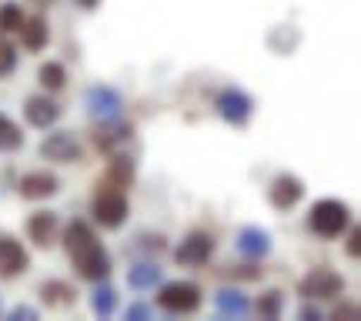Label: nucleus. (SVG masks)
<instances>
[{
    "label": "nucleus",
    "mask_w": 361,
    "mask_h": 321,
    "mask_svg": "<svg viewBox=\"0 0 361 321\" xmlns=\"http://www.w3.org/2000/svg\"><path fill=\"white\" fill-rule=\"evenodd\" d=\"M40 155L57 161V164H74V161H80V144L74 134L61 131V134H51L47 141L40 144Z\"/></svg>",
    "instance_id": "nucleus-10"
},
{
    "label": "nucleus",
    "mask_w": 361,
    "mask_h": 321,
    "mask_svg": "<svg viewBox=\"0 0 361 321\" xmlns=\"http://www.w3.org/2000/svg\"><path fill=\"white\" fill-rule=\"evenodd\" d=\"M20 24H24V11H20V4H4L0 7V30L4 34H13V30H20Z\"/></svg>",
    "instance_id": "nucleus-25"
},
{
    "label": "nucleus",
    "mask_w": 361,
    "mask_h": 321,
    "mask_svg": "<svg viewBox=\"0 0 361 321\" xmlns=\"http://www.w3.org/2000/svg\"><path fill=\"white\" fill-rule=\"evenodd\" d=\"M130 178H134V164H130L128 157H114L111 161V174H107V181H101V184H114V188H128Z\"/></svg>",
    "instance_id": "nucleus-24"
},
{
    "label": "nucleus",
    "mask_w": 361,
    "mask_h": 321,
    "mask_svg": "<svg viewBox=\"0 0 361 321\" xmlns=\"http://www.w3.org/2000/svg\"><path fill=\"white\" fill-rule=\"evenodd\" d=\"M20 37H24L27 51H44V47H47V37H51V27H47L44 17H24Z\"/></svg>",
    "instance_id": "nucleus-16"
},
{
    "label": "nucleus",
    "mask_w": 361,
    "mask_h": 321,
    "mask_svg": "<svg viewBox=\"0 0 361 321\" xmlns=\"http://www.w3.org/2000/svg\"><path fill=\"white\" fill-rule=\"evenodd\" d=\"M11 318H13V321H17V318H30V321H34V318H37V311L27 308V305H17V308L11 311Z\"/></svg>",
    "instance_id": "nucleus-28"
},
{
    "label": "nucleus",
    "mask_w": 361,
    "mask_h": 321,
    "mask_svg": "<svg viewBox=\"0 0 361 321\" xmlns=\"http://www.w3.org/2000/svg\"><path fill=\"white\" fill-rule=\"evenodd\" d=\"M268 198L278 211H291V207L305 198V184H301V178H295V174H278V178L271 181Z\"/></svg>",
    "instance_id": "nucleus-9"
},
{
    "label": "nucleus",
    "mask_w": 361,
    "mask_h": 321,
    "mask_svg": "<svg viewBox=\"0 0 361 321\" xmlns=\"http://www.w3.org/2000/svg\"><path fill=\"white\" fill-rule=\"evenodd\" d=\"M57 191H61V181L47 174V171H34V174L20 178V194L27 201H44V198H54Z\"/></svg>",
    "instance_id": "nucleus-12"
},
{
    "label": "nucleus",
    "mask_w": 361,
    "mask_h": 321,
    "mask_svg": "<svg viewBox=\"0 0 361 321\" xmlns=\"http://www.w3.org/2000/svg\"><path fill=\"white\" fill-rule=\"evenodd\" d=\"M84 104H87V114L94 117V121H114V117L121 114V94H117L114 87H104V84L90 87Z\"/></svg>",
    "instance_id": "nucleus-8"
},
{
    "label": "nucleus",
    "mask_w": 361,
    "mask_h": 321,
    "mask_svg": "<svg viewBox=\"0 0 361 321\" xmlns=\"http://www.w3.org/2000/svg\"><path fill=\"white\" fill-rule=\"evenodd\" d=\"M27 234H30V241L37 244V248H51V244L57 241V214H51V211L30 214V221H27Z\"/></svg>",
    "instance_id": "nucleus-14"
},
{
    "label": "nucleus",
    "mask_w": 361,
    "mask_h": 321,
    "mask_svg": "<svg viewBox=\"0 0 361 321\" xmlns=\"http://www.w3.org/2000/svg\"><path fill=\"white\" fill-rule=\"evenodd\" d=\"M211 255H214V238L204 234V231H194V234H188V238L178 244L174 261L184 265V268H201V265L211 261Z\"/></svg>",
    "instance_id": "nucleus-7"
},
{
    "label": "nucleus",
    "mask_w": 361,
    "mask_h": 321,
    "mask_svg": "<svg viewBox=\"0 0 361 321\" xmlns=\"http://www.w3.org/2000/svg\"><path fill=\"white\" fill-rule=\"evenodd\" d=\"M345 291V278L331 268H314L311 274L301 278L298 284V295L308 298V301H324V298H338Z\"/></svg>",
    "instance_id": "nucleus-5"
},
{
    "label": "nucleus",
    "mask_w": 361,
    "mask_h": 321,
    "mask_svg": "<svg viewBox=\"0 0 361 321\" xmlns=\"http://www.w3.org/2000/svg\"><path fill=\"white\" fill-rule=\"evenodd\" d=\"M37 80H40V87L61 90V87L67 84V71H64V64H57V61H47V64H40Z\"/></svg>",
    "instance_id": "nucleus-22"
},
{
    "label": "nucleus",
    "mask_w": 361,
    "mask_h": 321,
    "mask_svg": "<svg viewBox=\"0 0 361 321\" xmlns=\"http://www.w3.org/2000/svg\"><path fill=\"white\" fill-rule=\"evenodd\" d=\"M238 251L245 258H264L271 251V234L261 228H245L238 234Z\"/></svg>",
    "instance_id": "nucleus-15"
},
{
    "label": "nucleus",
    "mask_w": 361,
    "mask_h": 321,
    "mask_svg": "<svg viewBox=\"0 0 361 321\" xmlns=\"http://www.w3.org/2000/svg\"><path fill=\"white\" fill-rule=\"evenodd\" d=\"M90 308H94V315H97V318H111V315H114V308H117V291L111 288V284L97 281L94 295H90Z\"/></svg>",
    "instance_id": "nucleus-20"
},
{
    "label": "nucleus",
    "mask_w": 361,
    "mask_h": 321,
    "mask_svg": "<svg viewBox=\"0 0 361 321\" xmlns=\"http://www.w3.org/2000/svg\"><path fill=\"white\" fill-rule=\"evenodd\" d=\"M34 4H37V7H47V4H54V0H34Z\"/></svg>",
    "instance_id": "nucleus-33"
},
{
    "label": "nucleus",
    "mask_w": 361,
    "mask_h": 321,
    "mask_svg": "<svg viewBox=\"0 0 361 321\" xmlns=\"http://www.w3.org/2000/svg\"><path fill=\"white\" fill-rule=\"evenodd\" d=\"M64 248L80 278L87 281H104L111 274V255L104 251V244L97 241V234L90 231L87 221H71L64 231Z\"/></svg>",
    "instance_id": "nucleus-1"
},
{
    "label": "nucleus",
    "mask_w": 361,
    "mask_h": 321,
    "mask_svg": "<svg viewBox=\"0 0 361 321\" xmlns=\"http://www.w3.org/2000/svg\"><path fill=\"white\" fill-rule=\"evenodd\" d=\"M40 301L51 308H67L74 301V288L67 281H44L40 284Z\"/></svg>",
    "instance_id": "nucleus-19"
},
{
    "label": "nucleus",
    "mask_w": 361,
    "mask_h": 321,
    "mask_svg": "<svg viewBox=\"0 0 361 321\" xmlns=\"http://www.w3.org/2000/svg\"><path fill=\"white\" fill-rule=\"evenodd\" d=\"M308 224L318 238H338L351 224V211H348V205H341L335 198H324V201H318V205L311 207Z\"/></svg>",
    "instance_id": "nucleus-2"
},
{
    "label": "nucleus",
    "mask_w": 361,
    "mask_h": 321,
    "mask_svg": "<svg viewBox=\"0 0 361 321\" xmlns=\"http://www.w3.org/2000/svg\"><path fill=\"white\" fill-rule=\"evenodd\" d=\"M214 305H218V311H221V315H228V318H241V315H247V311H251V301H247L241 291H231V288L218 291Z\"/></svg>",
    "instance_id": "nucleus-18"
},
{
    "label": "nucleus",
    "mask_w": 361,
    "mask_h": 321,
    "mask_svg": "<svg viewBox=\"0 0 361 321\" xmlns=\"http://www.w3.org/2000/svg\"><path fill=\"white\" fill-rule=\"evenodd\" d=\"M130 124H121V121H101V134H97V144H101L104 151H114L117 144H128L130 141Z\"/></svg>",
    "instance_id": "nucleus-17"
},
{
    "label": "nucleus",
    "mask_w": 361,
    "mask_h": 321,
    "mask_svg": "<svg viewBox=\"0 0 361 321\" xmlns=\"http://www.w3.org/2000/svg\"><path fill=\"white\" fill-rule=\"evenodd\" d=\"M94 218L104 228H121L128 221V194H124V188L101 184V191L94 194Z\"/></svg>",
    "instance_id": "nucleus-3"
},
{
    "label": "nucleus",
    "mask_w": 361,
    "mask_h": 321,
    "mask_svg": "<svg viewBox=\"0 0 361 321\" xmlns=\"http://www.w3.org/2000/svg\"><path fill=\"white\" fill-rule=\"evenodd\" d=\"M13 67H17V54H13V47L7 40H0V78H7Z\"/></svg>",
    "instance_id": "nucleus-27"
},
{
    "label": "nucleus",
    "mask_w": 361,
    "mask_h": 321,
    "mask_svg": "<svg viewBox=\"0 0 361 321\" xmlns=\"http://www.w3.org/2000/svg\"><path fill=\"white\" fill-rule=\"evenodd\" d=\"M27 265H30V258H27L24 244L13 241V238H0V274L4 278H17V274H24Z\"/></svg>",
    "instance_id": "nucleus-11"
},
{
    "label": "nucleus",
    "mask_w": 361,
    "mask_h": 321,
    "mask_svg": "<svg viewBox=\"0 0 361 321\" xmlns=\"http://www.w3.org/2000/svg\"><path fill=\"white\" fill-rule=\"evenodd\" d=\"M348 255L358 258V231H351V238H348Z\"/></svg>",
    "instance_id": "nucleus-30"
},
{
    "label": "nucleus",
    "mask_w": 361,
    "mask_h": 321,
    "mask_svg": "<svg viewBox=\"0 0 361 321\" xmlns=\"http://www.w3.org/2000/svg\"><path fill=\"white\" fill-rule=\"evenodd\" d=\"M128 318H151V308H147V305H130L128 308Z\"/></svg>",
    "instance_id": "nucleus-29"
},
{
    "label": "nucleus",
    "mask_w": 361,
    "mask_h": 321,
    "mask_svg": "<svg viewBox=\"0 0 361 321\" xmlns=\"http://www.w3.org/2000/svg\"><path fill=\"white\" fill-rule=\"evenodd\" d=\"M128 281H130V288H137V291L157 288V281H161V268H157V265H134V268L128 271Z\"/></svg>",
    "instance_id": "nucleus-21"
},
{
    "label": "nucleus",
    "mask_w": 361,
    "mask_h": 321,
    "mask_svg": "<svg viewBox=\"0 0 361 321\" xmlns=\"http://www.w3.org/2000/svg\"><path fill=\"white\" fill-rule=\"evenodd\" d=\"M24 144V134L20 128L13 124L7 114H0V155H7V151H17Z\"/></svg>",
    "instance_id": "nucleus-23"
},
{
    "label": "nucleus",
    "mask_w": 361,
    "mask_h": 321,
    "mask_svg": "<svg viewBox=\"0 0 361 321\" xmlns=\"http://www.w3.org/2000/svg\"><path fill=\"white\" fill-rule=\"evenodd\" d=\"M157 305L168 315H191L201 308V288L191 281H171L157 291Z\"/></svg>",
    "instance_id": "nucleus-4"
},
{
    "label": "nucleus",
    "mask_w": 361,
    "mask_h": 321,
    "mask_svg": "<svg viewBox=\"0 0 361 321\" xmlns=\"http://www.w3.org/2000/svg\"><path fill=\"white\" fill-rule=\"evenodd\" d=\"M301 318H318V321H322V311H314V308H305V311H301Z\"/></svg>",
    "instance_id": "nucleus-32"
},
{
    "label": "nucleus",
    "mask_w": 361,
    "mask_h": 321,
    "mask_svg": "<svg viewBox=\"0 0 361 321\" xmlns=\"http://www.w3.org/2000/svg\"><path fill=\"white\" fill-rule=\"evenodd\" d=\"M214 107H218V114L228 121V124H234V128H245L247 121H251V114H255V101L247 97L245 90L238 87H224L218 94V101H214Z\"/></svg>",
    "instance_id": "nucleus-6"
},
{
    "label": "nucleus",
    "mask_w": 361,
    "mask_h": 321,
    "mask_svg": "<svg viewBox=\"0 0 361 321\" xmlns=\"http://www.w3.org/2000/svg\"><path fill=\"white\" fill-rule=\"evenodd\" d=\"M24 117L34 128H51V124L61 121V107H57V101L40 94V97H30V101L24 104Z\"/></svg>",
    "instance_id": "nucleus-13"
},
{
    "label": "nucleus",
    "mask_w": 361,
    "mask_h": 321,
    "mask_svg": "<svg viewBox=\"0 0 361 321\" xmlns=\"http://www.w3.org/2000/svg\"><path fill=\"white\" fill-rule=\"evenodd\" d=\"M74 4H78L80 11H94V7H97V4H101V0H74Z\"/></svg>",
    "instance_id": "nucleus-31"
},
{
    "label": "nucleus",
    "mask_w": 361,
    "mask_h": 321,
    "mask_svg": "<svg viewBox=\"0 0 361 321\" xmlns=\"http://www.w3.org/2000/svg\"><path fill=\"white\" fill-rule=\"evenodd\" d=\"M258 311L264 315V318H278V315H281V291H268V295H261Z\"/></svg>",
    "instance_id": "nucleus-26"
}]
</instances>
